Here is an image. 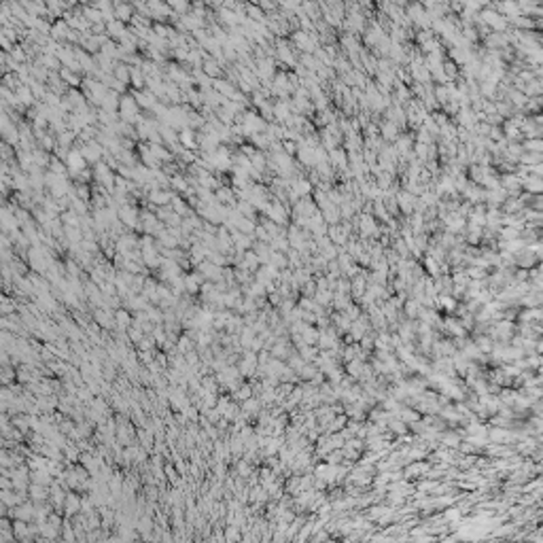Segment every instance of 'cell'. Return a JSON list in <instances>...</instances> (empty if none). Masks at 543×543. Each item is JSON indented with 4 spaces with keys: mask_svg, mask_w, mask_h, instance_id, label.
<instances>
[{
    "mask_svg": "<svg viewBox=\"0 0 543 543\" xmlns=\"http://www.w3.org/2000/svg\"><path fill=\"white\" fill-rule=\"evenodd\" d=\"M253 395H255V391H253L251 382H249V380H244V382H242V386H240V389H238L236 393H231V397H234V399L238 401V403H242V401L251 399Z\"/></svg>",
    "mask_w": 543,
    "mask_h": 543,
    "instance_id": "9",
    "label": "cell"
},
{
    "mask_svg": "<svg viewBox=\"0 0 543 543\" xmlns=\"http://www.w3.org/2000/svg\"><path fill=\"white\" fill-rule=\"evenodd\" d=\"M115 321H117V327H121V329H128L132 323H134V312L130 308H125L121 306L119 310H115Z\"/></svg>",
    "mask_w": 543,
    "mask_h": 543,
    "instance_id": "5",
    "label": "cell"
},
{
    "mask_svg": "<svg viewBox=\"0 0 543 543\" xmlns=\"http://www.w3.org/2000/svg\"><path fill=\"white\" fill-rule=\"evenodd\" d=\"M283 299H285V297H283V295H280L278 291L267 293V301H270V304H272L274 308H278V304H280V301H283Z\"/></svg>",
    "mask_w": 543,
    "mask_h": 543,
    "instance_id": "16",
    "label": "cell"
},
{
    "mask_svg": "<svg viewBox=\"0 0 543 543\" xmlns=\"http://www.w3.org/2000/svg\"><path fill=\"white\" fill-rule=\"evenodd\" d=\"M81 503H83V492L68 490L66 501H64V513H66L68 518H72V516H76V513H81Z\"/></svg>",
    "mask_w": 543,
    "mask_h": 543,
    "instance_id": "1",
    "label": "cell"
},
{
    "mask_svg": "<svg viewBox=\"0 0 543 543\" xmlns=\"http://www.w3.org/2000/svg\"><path fill=\"white\" fill-rule=\"evenodd\" d=\"M0 488L11 490L13 488V477L11 475H0Z\"/></svg>",
    "mask_w": 543,
    "mask_h": 543,
    "instance_id": "17",
    "label": "cell"
},
{
    "mask_svg": "<svg viewBox=\"0 0 543 543\" xmlns=\"http://www.w3.org/2000/svg\"><path fill=\"white\" fill-rule=\"evenodd\" d=\"M225 541L227 543H238L242 541V528L236 524H225Z\"/></svg>",
    "mask_w": 543,
    "mask_h": 543,
    "instance_id": "10",
    "label": "cell"
},
{
    "mask_svg": "<svg viewBox=\"0 0 543 543\" xmlns=\"http://www.w3.org/2000/svg\"><path fill=\"white\" fill-rule=\"evenodd\" d=\"M26 463H28V467H30L32 471L34 469H47L49 467V458L45 454H40V452H32L30 456L26 458Z\"/></svg>",
    "mask_w": 543,
    "mask_h": 543,
    "instance_id": "8",
    "label": "cell"
},
{
    "mask_svg": "<svg viewBox=\"0 0 543 543\" xmlns=\"http://www.w3.org/2000/svg\"><path fill=\"white\" fill-rule=\"evenodd\" d=\"M238 267H242V270H249L255 274L259 267H261V259L259 255L255 253V249H249V251H244V259H242V263H240Z\"/></svg>",
    "mask_w": 543,
    "mask_h": 543,
    "instance_id": "4",
    "label": "cell"
},
{
    "mask_svg": "<svg viewBox=\"0 0 543 543\" xmlns=\"http://www.w3.org/2000/svg\"><path fill=\"white\" fill-rule=\"evenodd\" d=\"M28 495H30V499L34 501V503H43V501H49V497H51V490H49V486H43V484H34V482H30V488H28Z\"/></svg>",
    "mask_w": 543,
    "mask_h": 543,
    "instance_id": "3",
    "label": "cell"
},
{
    "mask_svg": "<svg viewBox=\"0 0 543 543\" xmlns=\"http://www.w3.org/2000/svg\"><path fill=\"white\" fill-rule=\"evenodd\" d=\"M96 176H98V181H102L107 187L112 185V174H110V170L104 164H98L96 166Z\"/></svg>",
    "mask_w": 543,
    "mask_h": 543,
    "instance_id": "13",
    "label": "cell"
},
{
    "mask_svg": "<svg viewBox=\"0 0 543 543\" xmlns=\"http://www.w3.org/2000/svg\"><path fill=\"white\" fill-rule=\"evenodd\" d=\"M136 350H157V342H155L153 333H146L143 340L136 344Z\"/></svg>",
    "mask_w": 543,
    "mask_h": 543,
    "instance_id": "14",
    "label": "cell"
},
{
    "mask_svg": "<svg viewBox=\"0 0 543 543\" xmlns=\"http://www.w3.org/2000/svg\"><path fill=\"white\" fill-rule=\"evenodd\" d=\"M242 414L246 416V418H249L251 422H255L257 420V416H259V412L263 410V403H261V399L257 397V395H253L251 399H246V401H242Z\"/></svg>",
    "mask_w": 543,
    "mask_h": 543,
    "instance_id": "2",
    "label": "cell"
},
{
    "mask_svg": "<svg viewBox=\"0 0 543 543\" xmlns=\"http://www.w3.org/2000/svg\"><path fill=\"white\" fill-rule=\"evenodd\" d=\"M30 482L43 484V486H51L55 482V477L51 475V471H49V469H34V471H30Z\"/></svg>",
    "mask_w": 543,
    "mask_h": 543,
    "instance_id": "6",
    "label": "cell"
},
{
    "mask_svg": "<svg viewBox=\"0 0 543 543\" xmlns=\"http://www.w3.org/2000/svg\"><path fill=\"white\" fill-rule=\"evenodd\" d=\"M172 200V193H168V191H159V189H153V193H151V202L153 204H157V206H168Z\"/></svg>",
    "mask_w": 543,
    "mask_h": 543,
    "instance_id": "12",
    "label": "cell"
},
{
    "mask_svg": "<svg viewBox=\"0 0 543 543\" xmlns=\"http://www.w3.org/2000/svg\"><path fill=\"white\" fill-rule=\"evenodd\" d=\"M195 348V340L189 333H182L179 335V340H176V352H181V355H187L189 350H193Z\"/></svg>",
    "mask_w": 543,
    "mask_h": 543,
    "instance_id": "7",
    "label": "cell"
},
{
    "mask_svg": "<svg viewBox=\"0 0 543 543\" xmlns=\"http://www.w3.org/2000/svg\"><path fill=\"white\" fill-rule=\"evenodd\" d=\"M128 335H130V342L134 344V346H136V344H138L140 340H143V337H145L146 333H145L143 325H140V323H136V321H134L132 325L128 327Z\"/></svg>",
    "mask_w": 543,
    "mask_h": 543,
    "instance_id": "11",
    "label": "cell"
},
{
    "mask_svg": "<svg viewBox=\"0 0 543 543\" xmlns=\"http://www.w3.org/2000/svg\"><path fill=\"white\" fill-rule=\"evenodd\" d=\"M181 143L185 146H193V132L191 130H182L181 132Z\"/></svg>",
    "mask_w": 543,
    "mask_h": 543,
    "instance_id": "15",
    "label": "cell"
}]
</instances>
